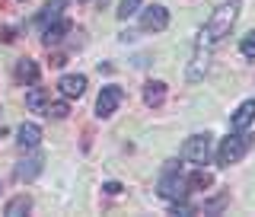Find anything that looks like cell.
I'll return each mask as SVG.
<instances>
[{"instance_id":"12","label":"cell","mask_w":255,"mask_h":217,"mask_svg":"<svg viewBox=\"0 0 255 217\" xmlns=\"http://www.w3.org/2000/svg\"><path fill=\"white\" fill-rule=\"evenodd\" d=\"M143 102H147L150 109L163 106V102H166V83H163V80H150V83H143Z\"/></svg>"},{"instance_id":"4","label":"cell","mask_w":255,"mask_h":217,"mask_svg":"<svg viewBox=\"0 0 255 217\" xmlns=\"http://www.w3.org/2000/svg\"><path fill=\"white\" fill-rule=\"evenodd\" d=\"M211 154H214V138L211 134H191V138L182 144V160L185 163H195V166H204L211 163Z\"/></svg>"},{"instance_id":"18","label":"cell","mask_w":255,"mask_h":217,"mask_svg":"<svg viewBox=\"0 0 255 217\" xmlns=\"http://www.w3.org/2000/svg\"><path fill=\"white\" fill-rule=\"evenodd\" d=\"M134 13H140V0H122L118 3V19H131Z\"/></svg>"},{"instance_id":"8","label":"cell","mask_w":255,"mask_h":217,"mask_svg":"<svg viewBox=\"0 0 255 217\" xmlns=\"http://www.w3.org/2000/svg\"><path fill=\"white\" fill-rule=\"evenodd\" d=\"M67 3H70V0H48L42 10H38V16H35V26L45 29V26H51L54 19H61L64 10H67Z\"/></svg>"},{"instance_id":"11","label":"cell","mask_w":255,"mask_h":217,"mask_svg":"<svg viewBox=\"0 0 255 217\" xmlns=\"http://www.w3.org/2000/svg\"><path fill=\"white\" fill-rule=\"evenodd\" d=\"M70 29H74V26H70V19H64V16H61V19H54L51 26H45V29H42V42L51 48V45L64 42V35H67Z\"/></svg>"},{"instance_id":"10","label":"cell","mask_w":255,"mask_h":217,"mask_svg":"<svg viewBox=\"0 0 255 217\" xmlns=\"http://www.w3.org/2000/svg\"><path fill=\"white\" fill-rule=\"evenodd\" d=\"M252 122H255V99L239 102V109L230 115V125H233V131H246Z\"/></svg>"},{"instance_id":"5","label":"cell","mask_w":255,"mask_h":217,"mask_svg":"<svg viewBox=\"0 0 255 217\" xmlns=\"http://www.w3.org/2000/svg\"><path fill=\"white\" fill-rule=\"evenodd\" d=\"M122 99H125L122 86H102L99 99H96V115H99V118H112L118 112V106H122Z\"/></svg>"},{"instance_id":"1","label":"cell","mask_w":255,"mask_h":217,"mask_svg":"<svg viewBox=\"0 0 255 217\" xmlns=\"http://www.w3.org/2000/svg\"><path fill=\"white\" fill-rule=\"evenodd\" d=\"M239 10H243V0H223V3L217 6V10L211 13V19L204 22L201 35H198V45H204V48H214L217 42H223V38L230 35V29L236 26V19H239Z\"/></svg>"},{"instance_id":"20","label":"cell","mask_w":255,"mask_h":217,"mask_svg":"<svg viewBox=\"0 0 255 217\" xmlns=\"http://www.w3.org/2000/svg\"><path fill=\"white\" fill-rule=\"evenodd\" d=\"M239 51L246 54V58H255V29L249 35H243V42H239Z\"/></svg>"},{"instance_id":"9","label":"cell","mask_w":255,"mask_h":217,"mask_svg":"<svg viewBox=\"0 0 255 217\" xmlns=\"http://www.w3.org/2000/svg\"><path fill=\"white\" fill-rule=\"evenodd\" d=\"M58 90H61L64 99H77V96L86 93V77L83 74H64L58 80Z\"/></svg>"},{"instance_id":"19","label":"cell","mask_w":255,"mask_h":217,"mask_svg":"<svg viewBox=\"0 0 255 217\" xmlns=\"http://www.w3.org/2000/svg\"><path fill=\"white\" fill-rule=\"evenodd\" d=\"M67 102H48V109H45V115L48 118H58V122H61V118H67Z\"/></svg>"},{"instance_id":"6","label":"cell","mask_w":255,"mask_h":217,"mask_svg":"<svg viewBox=\"0 0 255 217\" xmlns=\"http://www.w3.org/2000/svg\"><path fill=\"white\" fill-rule=\"evenodd\" d=\"M166 26H169V10H166L163 3H153L140 13V29L143 32H163Z\"/></svg>"},{"instance_id":"17","label":"cell","mask_w":255,"mask_h":217,"mask_svg":"<svg viewBox=\"0 0 255 217\" xmlns=\"http://www.w3.org/2000/svg\"><path fill=\"white\" fill-rule=\"evenodd\" d=\"M188 179V192H207L214 186V176L204 170V166H198V173H191V176H185Z\"/></svg>"},{"instance_id":"22","label":"cell","mask_w":255,"mask_h":217,"mask_svg":"<svg viewBox=\"0 0 255 217\" xmlns=\"http://www.w3.org/2000/svg\"><path fill=\"white\" fill-rule=\"evenodd\" d=\"M90 3H106V0H90Z\"/></svg>"},{"instance_id":"2","label":"cell","mask_w":255,"mask_h":217,"mask_svg":"<svg viewBox=\"0 0 255 217\" xmlns=\"http://www.w3.org/2000/svg\"><path fill=\"white\" fill-rule=\"evenodd\" d=\"M249 147H252V134L249 131H236V134H230V138L220 141L214 160H217V166H233L249 154Z\"/></svg>"},{"instance_id":"13","label":"cell","mask_w":255,"mask_h":217,"mask_svg":"<svg viewBox=\"0 0 255 217\" xmlns=\"http://www.w3.org/2000/svg\"><path fill=\"white\" fill-rule=\"evenodd\" d=\"M48 102H51V99H48V90H45V86H35V83H32L29 93H26V109H29V112H42V115H45Z\"/></svg>"},{"instance_id":"23","label":"cell","mask_w":255,"mask_h":217,"mask_svg":"<svg viewBox=\"0 0 255 217\" xmlns=\"http://www.w3.org/2000/svg\"><path fill=\"white\" fill-rule=\"evenodd\" d=\"M0 138H3V131H0Z\"/></svg>"},{"instance_id":"3","label":"cell","mask_w":255,"mask_h":217,"mask_svg":"<svg viewBox=\"0 0 255 217\" xmlns=\"http://www.w3.org/2000/svg\"><path fill=\"white\" fill-rule=\"evenodd\" d=\"M159 198H166V202H182V198H188L191 192H188V179L185 176H179V166L169 163L166 166V173H163V179H159Z\"/></svg>"},{"instance_id":"21","label":"cell","mask_w":255,"mask_h":217,"mask_svg":"<svg viewBox=\"0 0 255 217\" xmlns=\"http://www.w3.org/2000/svg\"><path fill=\"white\" fill-rule=\"evenodd\" d=\"M109 192V195H118V192H122V186H118V182H106V186H102Z\"/></svg>"},{"instance_id":"15","label":"cell","mask_w":255,"mask_h":217,"mask_svg":"<svg viewBox=\"0 0 255 217\" xmlns=\"http://www.w3.org/2000/svg\"><path fill=\"white\" fill-rule=\"evenodd\" d=\"M42 166H45V160H42V157H29V160H22V163L16 166V179H19V182L35 179V176L42 173Z\"/></svg>"},{"instance_id":"14","label":"cell","mask_w":255,"mask_h":217,"mask_svg":"<svg viewBox=\"0 0 255 217\" xmlns=\"http://www.w3.org/2000/svg\"><path fill=\"white\" fill-rule=\"evenodd\" d=\"M16 80L19 83H38V64L32 61V58H19L16 61Z\"/></svg>"},{"instance_id":"7","label":"cell","mask_w":255,"mask_h":217,"mask_svg":"<svg viewBox=\"0 0 255 217\" xmlns=\"http://www.w3.org/2000/svg\"><path fill=\"white\" fill-rule=\"evenodd\" d=\"M16 144H19L22 150H35L38 144H42V128L35 122H22L16 128Z\"/></svg>"},{"instance_id":"16","label":"cell","mask_w":255,"mask_h":217,"mask_svg":"<svg viewBox=\"0 0 255 217\" xmlns=\"http://www.w3.org/2000/svg\"><path fill=\"white\" fill-rule=\"evenodd\" d=\"M29 211H32V198L26 195V192H22V195H16V198H10L6 208H3L6 217H26Z\"/></svg>"}]
</instances>
